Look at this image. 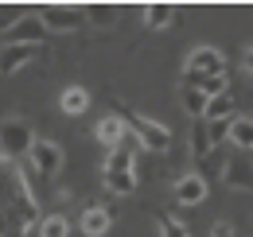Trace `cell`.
I'll return each instance as SVG.
<instances>
[{
	"instance_id": "6da1fadb",
	"label": "cell",
	"mask_w": 253,
	"mask_h": 237,
	"mask_svg": "<svg viewBox=\"0 0 253 237\" xmlns=\"http://www.w3.org/2000/svg\"><path fill=\"white\" fill-rule=\"evenodd\" d=\"M117 117L125 120V128L136 136V144H140V148H148V152H168V148H171V132H168V124L148 120V117H140V113H132V109L117 113Z\"/></svg>"
},
{
	"instance_id": "7a4b0ae2",
	"label": "cell",
	"mask_w": 253,
	"mask_h": 237,
	"mask_svg": "<svg viewBox=\"0 0 253 237\" xmlns=\"http://www.w3.org/2000/svg\"><path fill=\"white\" fill-rule=\"evenodd\" d=\"M35 144V132L28 120L12 117V120H0V152L4 156H28Z\"/></svg>"
},
{
	"instance_id": "3957f363",
	"label": "cell",
	"mask_w": 253,
	"mask_h": 237,
	"mask_svg": "<svg viewBox=\"0 0 253 237\" xmlns=\"http://www.w3.org/2000/svg\"><path fill=\"white\" fill-rule=\"evenodd\" d=\"M35 16H39V24L51 35V31H78L86 12H82V8H70V4H43Z\"/></svg>"
},
{
	"instance_id": "277c9868",
	"label": "cell",
	"mask_w": 253,
	"mask_h": 237,
	"mask_svg": "<svg viewBox=\"0 0 253 237\" xmlns=\"http://www.w3.org/2000/svg\"><path fill=\"white\" fill-rule=\"evenodd\" d=\"M28 156H32V167L43 179H55L59 171H63V148H59L55 140H35Z\"/></svg>"
},
{
	"instance_id": "5b68a950",
	"label": "cell",
	"mask_w": 253,
	"mask_h": 237,
	"mask_svg": "<svg viewBox=\"0 0 253 237\" xmlns=\"http://www.w3.org/2000/svg\"><path fill=\"white\" fill-rule=\"evenodd\" d=\"M183 74H199V78H207V74H226V55H222L218 47H195L187 55Z\"/></svg>"
},
{
	"instance_id": "8992f818",
	"label": "cell",
	"mask_w": 253,
	"mask_h": 237,
	"mask_svg": "<svg viewBox=\"0 0 253 237\" xmlns=\"http://www.w3.org/2000/svg\"><path fill=\"white\" fill-rule=\"evenodd\" d=\"M222 183H226V187H234V191H253V163H250V156H246V152L226 156Z\"/></svg>"
},
{
	"instance_id": "52a82bcc",
	"label": "cell",
	"mask_w": 253,
	"mask_h": 237,
	"mask_svg": "<svg viewBox=\"0 0 253 237\" xmlns=\"http://www.w3.org/2000/svg\"><path fill=\"white\" fill-rule=\"evenodd\" d=\"M43 39H47V28L39 24V16H35V12H28L16 28L4 35V43H8V47H12V43H20V47H43Z\"/></svg>"
},
{
	"instance_id": "ba28073f",
	"label": "cell",
	"mask_w": 253,
	"mask_h": 237,
	"mask_svg": "<svg viewBox=\"0 0 253 237\" xmlns=\"http://www.w3.org/2000/svg\"><path fill=\"white\" fill-rule=\"evenodd\" d=\"M207 179L199 175V171H191V175H179L175 179V202L179 206H199L203 198H207Z\"/></svg>"
},
{
	"instance_id": "9c48e42d",
	"label": "cell",
	"mask_w": 253,
	"mask_h": 237,
	"mask_svg": "<svg viewBox=\"0 0 253 237\" xmlns=\"http://www.w3.org/2000/svg\"><path fill=\"white\" fill-rule=\"evenodd\" d=\"M94 140H97V144H105L109 152H113V148H121V144L128 140V128H125V120L117 117V113L101 117V120H97V128H94Z\"/></svg>"
},
{
	"instance_id": "30bf717a",
	"label": "cell",
	"mask_w": 253,
	"mask_h": 237,
	"mask_svg": "<svg viewBox=\"0 0 253 237\" xmlns=\"http://www.w3.org/2000/svg\"><path fill=\"white\" fill-rule=\"evenodd\" d=\"M109 226H113V210L109 206H86L82 218H78V230H82L86 237H105Z\"/></svg>"
},
{
	"instance_id": "8fae6325",
	"label": "cell",
	"mask_w": 253,
	"mask_h": 237,
	"mask_svg": "<svg viewBox=\"0 0 253 237\" xmlns=\"http://www.w3.org/2000/svg\"><path fill=\"white\" fill-rule=\"evenodd\" d=\"M35 55H39V47H20V43H12V47H8V43H4V47H0V74H4V78H8V74H16V70H20V66H28Z\"/></svg>"
},
{
	"instance_id": "7c38bea8",
	"label": "cell",
	"mask_w": 253,
	"mask_h": 237,
	"mask_svg": "<svg viewBox=\"0 0 253 237\" xmlns=\"http://www.w3.org/2000/svg\"><path fill=\"white\" fill-rule=\"evenodd\" d=\"M59 109H63L66 117H82L90 109V89L86 86H66L59 93Z\"/></svg>"
},
{
	"instance_id": "4fadbf2b",
	"label": "cell",
	"mask_w": 253,
	"mask_h": 237,
	"mask_svg": "<svg viewBox=\"0 0 253 237\" xmlns=\"http://www.w3.org/2000/svg\"><path fill=\"white\" fill-rule=\"evenodd\" d=\"M230 144L238 152H253V120L250 117H234L230 120Z\"/></svg>"
},
{
	"instance_id": "5bb4252c",
	"label": "cell",
	"mask_w": 253,
	"mask_h": 237,
	"mask_svg": "<svg viewBox=\"0 0 253 237\" xmlns=\"http://www.w3.org/2000/svg\"><path fill=\"white\" fill-rule=\"evenodd\" d=\"M171 20H175V8H171V4H148V8H144V24L152 31L171 28Z\"/></svg>"
},
{
	"instance_id": "9a60e30c",
	"label": "cell",
	"mask_w": 253,
	"mask_h": 237,
	"mask_svg": "<svg viewBox=\"0 0 253 237\" xmlns=\"http://www.w3.org/2000/svg\"><path fill=\"white\" fill-rule=\"evenodd\" d=\"M179 101H183V109H187L195 120H203V113H207V101H211V97H207V93H199L195 86H183V89H179Z\"/></svg>"
},
{
	"instance_id": "2e32d148",
	"label": "cell",
	"mask_w": 253,
	"mask_h": 237,
	"mask_svg": "<svg viewBox=\"0 0 253 237\" xmlns=\"http://www.w3.org/2000/svg\"><path fill=\"white\" fill-rule=\"evenodd\" d=\"M211 152H214V144L207 136V120H195V128H191V156L195 159H207Z\"/></svg>"
},
{
	"instance_id": "e0dca14e",
	"label": "cell",
	"mask_w": 253,
	"mask_h": 237,
	"mask_svg": "<svg viewBox=\"0 0 253 237\" xmlns=\"http://www.w3.org/2000/svg\"><path fill=\"white\" fill-rule=\"evenodd\" d=\"M230 117H234V97H230V93H222V97H211V101H207L203 120H230Z\"/></svg>"
},
{
	"instance_id": "ac0fdd59",
	"label": "cell",
	"mask_w": 253,
	"mask_h": 237,
	"mask_svg": "<svg viewBox=\"0 0 253 237\" xmlns=\"http://www.w3.org/2000/svg\"><path fill=\"white\" fill-rule=\"evenodd\" d=\"M132 163H136V156H132V144H121V148L109 152V159H105V171H132Z\"/></svg>"
},
{
	"instance_id": "d6986e66",
	"label": "cell",
	"mask_w": 253,
	"mask_h": 237,
	"mask_svg": "<svg viewBox=\"0 0 253 237\" xmlns=\"http://www.w3.org/2000/svg\"><path fill=\"white\" fill-rule=\"evenodd\" d=\"M105 187L113 195H132L136 191V171H105Z\"/></svg>"
},
{
	"instance_id": "ffe728a7",
	"label": "cell",
	"mask_w": 253,
	"mask_h": 237,
	"mask_svg": "<svg viewBox=\"0 0 253 237\" xmlns=\"http://www.w3.org/2000/svg\"><path fill=\"white\" fill-rule=\"evenodd\" d=\"M156 234L160 237H191L187 226H183V218H175V214H160L156 218Z\"/></svg>"
},
{
	"instance_id": "44dd1931",
	"label": "cell",
	"mask_w": 253,
	"mask_h": 237,
	"mask_svg": "<svg viewBox=\"0 0 253 237\" xmlns=\"http://www.w3.org/2000/svg\"><path fill=\"white\" fill-rule=\"evenodd\" d=\"M39 237H70V222L63 214H51V218L39 222Z\"/></svg>"
},
{
	"instance_id": "7402d4cb",
	"label": "cell",
	"mask_w": 253,
	"mask_h": 237,
	"mask_svg": "<svg viewBox=\"0 0 253 237\" xmlns=\"http://www.w3.org/2000/svg\"><path fill=\"white\" fill-rule=\"evenodd\" d=\"M234 120V117H230ZM230 120H207V136H211V144L218 148L222 140H230Z\"/></svg>"
},
{
	"instance_id": "603a6c76",
	"label": "cell",
	"mask_w": 253,
	"mask_h": 237,
	"mask_svg": "<svg viewBox=\"0 0 253 237\" xmlns=\"http://www.w3.org/2000/svg\"><path fill=\"white\" fill-rule=\"evenodd\" d=\"M24 16H28V12H24V8H0V31H4V35H8V31L16 28V24H20V20H24Z\"/></svg>"
},
{
	"instance_id": "cb8c5ba5",
	"label": "cell",
	"mask_w": 253,
	"mask_h": 237,
	"mask_svg": "<svg viewBox=\"0 0 253 237\" xmlns=\"http://www.w3.org/2000/svg\"><path fill=\"white\" fill-rule=\"evenodd\" d=\"M86 16H90L94 24H101V28H105V24H113V8H90Z\"/></svg>"
},
{
	"instance_id": "d4e9b609",
	"label": "cell",
	"mask_w": 253,
	"mask_h": 237,
	"mask_svg": "<svg viewBox=\"0 0 253 237\" xmlns=\"http://www.w3.org/2000/svg\"><path fill=\"white\" fill-rule=\"evenodd\" d=\"M211 237H234V222H214V226H211Z\"/></svg>"
},
{
	"instance_id": "484cf974",
	"label": "cell",
	"mask_w": 253,
	"mask_h": 237,
	"mask_svg": "<svg viewBox=\"0 0 253 237\" xmlns=\"http://www.w3.org/2000/svg\"><path fill=\"white\" fill-rule=\"evenodd\" d=\"M246 70L253 74V47H246Z\"/></svg>"
}]
</instances>
